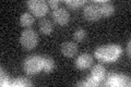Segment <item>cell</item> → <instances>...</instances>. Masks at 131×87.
Returning <instances> with one entry per match:
<instances>
[{
	"mask_svg": "<svg viewBox=\"0 0 131 87\" xmlns=\"http://www.w3.org/2000/svg\"><path fill=\"white\" fill-rule=\"evenodd\" d=\"M121 55V48L116 45H110L106 47H100L96 49L95 56L98 59H102L106 62L115 61Z\"/></svg>",
	"mask_w": 131,
	"mask_h": 87,
	"instance_id": "obj_1",
	"label": "cell"
},
{
	"mask_svg": "<svg viewBox=\"0 0 131 87\" xmlns=\"http://www.w3.org/2000/svg\"><path fill=\"white\" fill-rule=\"evenodd\" d=\"M43 69V58L34 56L27 58L24 62V70L27 74H36Z\"/></svg>",
	"mask_w": 131,
	"mask_h": 87,
	"instance_id": "obj_2",
	"label": "cell"
},
{
	"mask_svg": "<svg viewBox=\"0 0 131 87\" xmlns=\"http://www.w3.org/2000/svg\"><path fill=\"white\" fill-rule=\"evenodd\" d=\"M22 46L26 49H33L36 45H37V34L33 30H25L21 34V38H20Z\"/></svg>",
	"mask_w": 131,
	"mask_h": 87,
	"instance_id": "obj_3",
	"label": "cell"
},
{
	"mask_svg": "<svg viewBox=\"0 0 131 87\" xmlns=\"http://www.w3.org/2000/svg\"><path fill=\"white\" fill-rule=\"evenodd\" d=\"M27 6L36 16H44L47 12V3L43 0H31Z\"/></svg>",
	"mask_w": 131,
	"mask_h": 87,
	"instance_id": "obj_4",
	"label": "cell"
},
{
	"mask_svg": "<svg viewBox=\"0 0 131 87\" xmlns=\"http://www.w3.org/2000/svg\"><path fill=\"white\" fill-rule=\"evenodd\" d=\"M101 15L100 7L96 3H90L84 8V16L89 21H96L101 18Z\"/></svg>",
	"mask_w": 131,
	"mask_h": 87,
	"instance_id": "obj_5",
	"label": "cell"
},
{
	"mask_svg": "<svg viewBox=\"0 0 131 87\" xmlns=\"http://www.w3.org/2000/svg\"><path fill=\"white\" fill-rule=\"evenodd\" d=\"M52 16H54L56 23H58L59 25H66L69 22V19H70L69 12L63 8H57L56 10H54Z\"/></svg>",
	"mask_w": 131,
	"mask_h": 87,
	"instance_id": "obj_6",
	"label": "cell"
},
{
	"mask_svg": "<svg viewBox=\"0 0 131 87\" xmlns=\"http://www.w3.org/2000/svg\"><path fill=\"white\" fill-rule=\"evenodd\" d=\"M128 77H126L124 75H117V74H112L108 77L107 81V85H112V86H125V85H129L128 82Z\"/></svg>",
	"mask_w": 131,
	"mask_h": 87,
	"instance_id": "obj_7",
	"label": "cell"
},
{
	"mask_svg": "<svg viewBox=\"0 0 131 87\" xmlns=\"http://www.w3.org/2000/svg\"><path fill=\"white\" fill-rule=\"evenodd\" d=\"M94 3H96L100 7V11H101V14L104 15V16H109L114 13L115 11V8L113 6L112 2L109 1H95Z\"/></svg>",
	"mask_w": 131,
	"mask_h": 87,
	"instance_id": "obj_8",
	"label": "cell"
},
{
	"mask_svg": "<svg viewBox=\"0 0 131 87\" xmlns=\"http://www.w3.org/2000/svg\"><path fill=\"white\" fill-rule=\"evenodd\" d=\"M61 51H62V53L66 57H73V56H75L78 52V46L74 43L68 41V43L62 44Z\"/></svg>",
	"mask_w": 131,
	"mask_h": 87,
	"instance_id": "obj_9",
	"label": "cell"
},
{
	"mask_svg": "<svg viewBox=\"0 0 131 87\" xmlns=\"http://www.w3.org/2000/svg\"><path fill=\"white\" fill-rule=\"evenodd\" d=\"M92 62H93L92 57L90 56V55H86V53H84V55H81V56L77 59L75 65H77V68H79V69H86V68H89V67H91V65H92Z\"/></svg>",
	"mask_w": 131,
	"mask_h": 87,
	"instance_id": "obj_10",
	"label": "cell"
},
{
	"mask_svg": "<svg viewBox=\"0 0 131 87\" xmlns=\"http://www.w3.org/2000/svg\"><path fill=\"white\" fill-rule=\"evenodd\" d=\"M105 73H106L105 72V68L103 67V65H101V64H97V65H95V67L93 68L91 76L94 77L95 80H97L98 82L101 83V81L105 77Z\"/></svg>",
	"mask_w": 131,
	"mask_h": 87,
	"instance_id": "obj_11",
	"label": "cell"
},
{
	"mask_svg": "<svg viewBox=\"0 0 131 87\" xmlns=\"http://www.w3.org/2000/svg\"><path fill=\"white\" fill-rule=\"evenodd\" d=\"M39 27H40V31H42L44 34H46V35H49L50 33L52 32V24L51 22L49 20L47 19H43L42 21H40V23H39Z\"/></svg>",
	"mask_w": 131,
	"mask_h": 87,
	"instance_id": "obj_12",
	"label": "cell"
},
{
	"mask_svg": "<svg viewBox=\"0 0 131 87\" xmlns=\"http://www.w3.org/2000/svg\"><path fill=\"white\" fill-rule=\"evenodd\" d=\"M55 68V62L51 58H43V70L46 73L51 72Z\"/></svg>",
	"mask_w": 131,
	"mask_h": 87,
	"instance_id": "obj_13",
	"label": "cell"
},
{
	"mask_svg": "<svg viewBox=\"0 0 131 87\" xmlns=\"http://www.w3.org/2000/svg\"><path fill=\"white\" fill-rule=\"evenodd\" d=\"M20 22H21V24L23 26H30V25H32V24L34 23V18H33L30 13L25 12V13H23L21 15V18H20Z\"/></svg>",
	"mask_w": 131,
	"mask_h": 87,
	"instance_id": "obj_14",
	"label": "cell"
},
{
	"mask_svg": "<svg viewBox=\"0 0 131 87\" xmlns=\"http://www.w3.org/2000/svg\"><path fill=\"white\" fill-rule=\"evenodd\" d=\"M73 37H74L75 40L81 41V40H83L85 37H86V32H85L83 28H79V30H77V31L74 32V34H73Z\"/></svg>",
	"mask_w": 131,
	"mask_h": 87,
	"instance_id": "obj_15",
	"label": "cell"
},
{
	"mask_svg": "<svg viewBox=\"0 0 131 87\" xmlns=\"http://www.w3.org/2000/svg\"><path fill=\"white\" fill-rule=\"evenodd\" d=\"M30 85H32V83L30 81H27L26 78H24V77L18 78V80L13 83V86H30Z\"/></svg>",
	"mask_w": 131,
	"mask_h": 87,
	"instance_id": "obj_16",
	"label": "cell"
},
{
	"mask_svg": "<svg viewBox=\"0 0 131 87\" xmlns=\"http://www.w3.org/2000/svg\"><path fill=\"white\" fill-rule=\"evenodd\" d=\"M85 3L84 0H80V1H78V0H73V1H67V5L70 6L72 8H78L80 6H83Z\"/></svg>",
	"mask_w": 131,
	"mask_h": 87,
	"instance_id": "obj_17",
	"label": "cell"
},
{
	"mask_svg": "<svg viewBox=\"0 0 131 87\" xmlns=\"http://www.w3.org/2000/svg\"><path fill=\"white\" fill-rule=\"evenodd\" d=\"M88 86H97L98 84H100V82H98L97 80H95L94 77H92V76H90L89 78H88Z\"/></svg>",
	"mask_w": 131,
	"mask_h": 87,
	"instance_id": "obj_18",
	"label": "cell"
},
{
	"mask_svg": "<svg viewBox=\"0 0 131 87\" xmlns=\"http://www.w3.org/2000/svg\"><path fill=\"white\" fill-rule=\"evenodd\" d=\"M48 5L51 7V9L56 10L57 7H58V5H59V2L57 1V0H49V1H48Z\"/></svg>",
	"mask_w": 131,
	"mask_h": 87,
	"instance_id": "obj_19",
	"label": "cell"
},
{
	"mask_svg": "<svg viewBox=\"0 0 131 87\" xmlns=\"http://www.w3.org/2000/svg\"><path fill=\"white\" fill-rule=\"evenodd\" d=\"M78 86H88V83L86 82H79L78 83Z\"/></svg>",
	"mask_w": 131,
	"mask_h": 87,
	"instance_id": "obj_20",
	"label": "cell"
}]
</instances>
